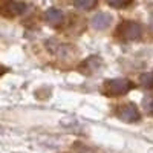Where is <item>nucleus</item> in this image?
Masks as SVG:
<instances>
[{
    "label": "nucleus",
    "mask_w": 153,
    "mask_h": 153,
    "mask_svg": "<svg viewBox=\"0 0 153 153\" xmlns=\"http://www.w3.org/2000/svg\"><path fill=\"white\" fill-rule=\"evenodd\" d=\"M132 87H133V84L129 80L113 78V80H107L103 84V92L109 97H117V95H126Z\"/></svg>",
    "instance_id": "1"
},
{
    "label": "nucleus",
    "mask_w": 153,
    "mask_h": 153,
    "mask_svg": "<svg viewBox=\"0 0 153 153\" xmlns=\"http://www.w3.org/2000/svg\"><path fill=\"white\" fill-rule=\"evenodd\" d=\"M117 32L120 37L126 38V40H138L143 35V28L136 22H123L118 26Z\"/></svg>",
    "instance_id": "2"
},
{
    "label": "nucleus",
    "mask_w": 153,
    "mask_h": 153,
    "mask_svg": "<svg viewBox=\"0 0 153 153\" xmlns=\"http://www.w3.org/2000/svg\"><path fill=\"white\" fill-rule=\"evenodd\" d=\"M118 118L124 123H136L139 121V110L135 104L129 103V104H123L118 109Z\"/></svg>",
    "instance_id": "3"
},
{
    "label": "nucleus",
    "mask_w": 153,
    "mask_h": 153,
    "mask_svg": "<svg viewBox=\"0 0 153 153\" xmlns=\"http://www.w3.org/2000/svg\"><path fill=\"white\" fill-rule=\"evenodd\" d=\"M110 23H112V16L110 14H106V12H100V14L94 16V19L91 22L92 28L94 29H98V31H103V29L109 28Z\"/></svg>",
    "instance_id": "4"
},
{
    "label": "nucleus",
    "mask_w": 153,
    "mask_h": 153,
    "mask_svg": "<svg viewBox=\"0 0 153 153\" xmlns=\"http://www.w3.org/2000/svg\"><path fill=\"white\" fill-rule=\"evenodd\" d=\"M46 20L51 25H58L63 20V12L60 9H57V8H49L46 11Z\"/></svg>",
    "instance_id": "5"
},
{
    "label": "nucleus",
    "mask_w": 153,
    "mask_h": 153,
    "mask_svg": "<svg viewBox=\"0 0 153 153\" xmlns=\"http://www.w3.org/2000/svg\"><path fill=\"white\" fill-rule=\"evenodd\" d=\"M139 81H141V86L144 89H153V72L143 74L141 78H139Z\"/></svg>",
    "instance_id": "6"
},
{
    "label": "nucleus",
    "mask_w": 153,
    "mask_h": 153,
    "mask_svg": "<svg viewBox=\"0 0 153 153\" xmlns=\"http://www.w3.org/2000/svg\"><path fill=\"white\" fill-rule=\"evenodd\" d=\"M95 3H97V0H75V8L89 11L95 6Z\"/></svg>",
    "instance_id": "7"
},
{
    "label": "nucleus",
    "mask_w": 153,
    "mask_h": 153,
    "mask_svg": "<svg viewBox=\"0 0 153 153\" xmlns=\"http://www.w3.org/2000/svg\"><path fill=\"white\" fill-rule=\"evenodd\" d=\"M143 107H144V110H146L147 113L153 115V97H152V95L144 97V100H143Z\"/></svg>",
    "instance_id": "8"
},
{
    "label": "nucleus",
    "mask_w": 153,
    "mask_h": 153,
    "mask_svg": "<svg viewBox=\"0 0 153 153\" xmlns=\"http://www.w3.org/2000/svg\"><path fill=\"white\" fill-rule=\"evenodd\" d=\"M107 3L113 8H126L132 3V0H107Z\"/></svg>",
    "instance_id": "9"
},
{
    "label": "nucleus",
    "mask_w": 153,
    "mask_h": 153,
    "mask_svg": "<svg viewBox=\"0 0 153 153\" xmlns=\"http://www.w3.org/2000/svg\"><path fill=\"white\" fill-rule=\"evenodd\" d=\"M2 74H3V69H2V68H0V75H2Z\"/></svg>",
    "instance_id": "10"
},
{
    "label": "nucleus",
    "mask_w": 153,
    "mask_h": 153,
    "mask_svg": "<svg viewBox=\"0 0 153 153\" xmlns=\"http://www.w3.org/2000/svg\"><path fill=\"white\" fill-rule=\"evenodd\" d=\"M152 25H153V20H152Z\"/></svg>",
    "instance_id": "11"
}]
</instances>
